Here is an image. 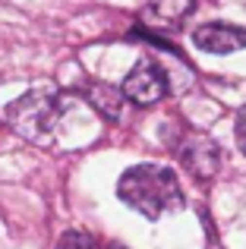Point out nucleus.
I'll return each mask as SVG.
<instances>
[{
	"instance_id": "3",
	"label": "nucleus",
	"mask_w": 246,
	"mask_h": 249,
	"mask_svg": "<svg viewBox=\"0 0 246 249\" xmlns=\"http://www.w3.org/2000/svg\"><path fill=\"white\" fill-rule=\"evenodd\" d=\"M174 152H177L180 164L190 170L199 183H209L211 177L221 167V148L211 136L199 133V129H183L180 139L174 142Z\"/></svg>"
},
{
	"instance_id": "5",
	"label": "nucleus",
	"mask_w": 246,
	"mask_h": 249,
	"mask_svg": "<svg viewBox=\"0 0 246 249\" xmlns=\"http://www.w3.org/2000/svg\"><path fill=\"white\" fill-rule=\"evenodd\" d=\"M193 44L205 54H218L228 57L246 48V29L243 25H230V22H205L193 32Z\"/></svg>"
},
{
	"instance_id": "4",
	"label": "nucleus",
	"mask_w": 246,
	"mask_h": 249,
	"mask_svg": "<svg viewBox=\"0 0 246 249\" xmlns=\"http://www.w3.org/2000/svg\"><path fill=\"white\" fill-rule=\"evenodd\" d=\"M120 91H123L126 101L139 104V107H152V104H158V101L167 98L171 85H167V73L152 60V57H142V60L126 73Z\"/></svg>"
},
{
	"instance_id": "6",
	"label": "nucleus",
	"mask_w": 246,
	"mask_h": 249,
	"mask_svg": "<svg viewBox=\"0 0 246 249\" xmlns=\"http://www.w3.org/2000/svg\"><path fill=\"white\" fill-rule=\"evenodd\" d=\"M196 10V0H148L139 13V22L145 32H174L186 22Z\"/></svg>"
},
{
	"instance_id": "9",
	"label": "nucleus",
	"mask_w": 246,
	"mask_h": 249,
	"mask_svg": "<svg viewBox=\"0 0 246 249\" xmlns=\"http://www.w3.org/2000/svg\"><path fill=\"white\" fill-rule=\"evenodd\" d=\"M237 142H240V148L246 152V107L237 114Z\"/></svg>"
},
{
	"instance_id": "8",
	"label": "nucleus",
	"mask_w": 246,
	"mask_h": 249,
	"mask_svg": "<svg viewBox=\"0 0 246 249\" xmlns=\"http://www.w3.org/2000/svg\"><path fill=\"white\" fill-rule=\"evenodd\" d=\"M57 249H111L105 246L101 240H95L92 233H82V231H70L60 237V243H57Z\"/></svg>"
},
{
	"instance_id": "1",
	"label": "nucleus",
	"mask_w": 246,
	"mask_h": 249,
	"mask_svg": "<svg viewBox=\"0 0 246 249\" xmlns=\"http://www.w3.org/2000/svg\"><path fill=\"white\" fill-rule=\"evenodd\" d=\"M117 196L123 205L139 212L142 218L158 221L183 208V189L171 167L164 164H136L126 167L117 180Z\"/></svg>"
},
{
	"instance_id": "2",
	"label": "nucleus",
	"mask_w": 246,
	"mask_h": 249,
	"mask_svg": "<svg viewBox=\"0 0 246 249\" xmlns=\"http://www.w3.org/2000/svg\"><path fill=\"white\" fill-rule=\"evenodd\" d=\"M60 98L51 89H32L6 107V123L29 142H48L60 120Z\"/></svg>"
},
{
	"instance_id": "7",
	"label": "nucleus",
	"mask_w": 246,
	"mask_h": 249,
	"mask_svg": "<svg viewBox=\"0 0 246 249\" xmlns=\"http://www.w3.org/2000/svg\"><path fill=\"white\" fill-rule=\"evenodd\" d=\"M86 98H88V104H92L101 117H107V120H120V117H123V104H126V98H123V91L114 89V85L88 82L86 85Z\"/></svg>"
}]
</instances>
